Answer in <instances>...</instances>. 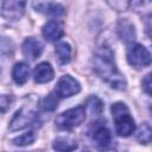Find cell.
<instances>
[{"label":"cell","instance_id":"obj_18","mask_svg":"<svg viewBox=\"0 0 152 152\" xmlns=\"http://www.w3.org/2000/svg\"><path fill=\"white\" fill-rule=\"evenodd\" d=\"M58 106V95H55L53 93H50L48 96H45L42 102H40V107L44 110H55Z\"/></svg>","mask_w":152,"mask_h":152},{"label":"cell","instance_id":"obj_14","mask_svg":"<svg viewBox=\"0 0 152 152\" xmlns=\"http://www.w3.org/2000/svg\"><path fill=\"white\" fill-rule=\"evenodd\" d=\"M77 141L71 138H57L53 140L52 147L57 152H72L77 148Z\"/></svg>","mask_w":152,"mask_h":152},{"label":"cell","instance_id":"obj_16","mask_svg":"<svg viewBox=\"0 0 152 152\" xmlns=\"http://www.w3.org/2000/svg\"><path fill=\"white\" fill-rule=\"evenodd\" d=\"M119 32H120L121 39L125 42H131L135 37L134 27L128 21H121V24L119 25Z\"/></svg>","mask_w":152,"mask_h":152},{"label":"cell","instance_id":"obj_3","mask_svg":"<svg viewBox=\"0 0 152 152\" xmlns=\"http://www.w3.org/2000/svg\"><path fill=\"white\" fill-rule=\"evenodd\" d=\"M86 119V108L83 106H77L63 112L56 118V126L62 129H71L80 126Z\"/></svg>","mask_w":152,"mask_h":152},{"label":"cell","instance_id":"obj_20","mask_svg":"<svg viewBox=\"0 0 152 152\" xmlns=\"http://www.w3.org/2000/svg\"><path fill=\"white\" fill-rule=\"evenodd\" d=\"M87 106L88 108L90 109L91 114H95V115H99L102 113V109H103V106H102V102L99 97L96 96H91L88 99V102H87Z\"/></svg>","mask_w":152,"mask_h":152},{"label":"cell","instance_id":"obj_9","mask_svg":"<svg viewBox=\"0 0 152 152\" xmlns=\"http://www.w3.org/2000/svg\"><path fill=\"white\" fill-rule=\"evenodd\" d=\"M43 49H44V45L40 40L33 38V37H30V38H26L21 45V50H23V53L26 58H28L30 61H34L37 59L42 52H43Z\"/></svg>","mask_w":152,"mask_h":152},{"label":"cell","instance_id":"obj_10","mask_svg":"<svg viewBox=\"0 0 152 152\" xmlns=\"http://www.w3.org/2000/svg\"><path fill=\"white\" fill-rule=\"evenodd\" d=\"M43 36L49 42L58 40L63 36V25L57 19L49 20L43 26Z\"/></svg>","mask_w":152,"mask_h":152},{"label":"cell","instance_id":"obj_22","mask_svg":"<svg viewBox=\"0 0 152 152\" xmlns=\"http://www.w3.org/2000/svg\"><path fill=\"white\" fill-rule=\"evenodd\" d=\"M10 97L8 96H6V95H2L1 96V112L4 113L5 110H6V107H8L10 106Z\"/></svg>","mask_w":152,"mask_h":152},{"label":"cell","instance_id":"obj_2","mask_svg":"<svg viewBox=\"0 0 152 152\" xmlns=\"http://www.w3.org/2000/svg\"><path fill=\"white\" fill-rule=\"evenodd\" d=\"M110 109L115 121V131L118 135L129 137L135 129V122L129 114L128 107L124 102H115L112 104Z\"/></svg>","mask_w":152,"mask_h":152},{"label":"cell","instance_id":"obj_12","mask_svg":"<svg viewBox=\"0 0 152 152\" xmlns=\"http://www.w3.org/2000/svg\"><path fill=\"white\" fill-rule=\"evenodd\" d=\"M28 76H30V66L25 62H19L13 66L12 78L14 80V82L17 84H19V86L24 84L28 80Z\"/></svg>","mask_w":152,"mask_h":152},{"label":"cell","instance_id":"obj_1","mask_svg":"<svg viewBox=\"0 0 152 152\" xmlns=\"http://www.w3.org/2000/svg\"><path fill=\"white\" fill-rule=\"evenodd\" d=\"M93 66L95 72L112 88L119 90L126 88V80L118 70L113 51L109 46L103 45L96 50L95 56L93 58Z\"/></svg>","mask_w":152,"mask_h":152},{"label":"cell","instance_id":"obj_15","mask_svg":"<svg viewBox=\"0 0 152 152\" xmlns=\"http://www.w3.org/2000/svg\"><path fill=\"white\" fill-rule=\"evenodd\" d=\"M135 138L140 144H148L152 141V127L148 124H141L135 133Z\"/></svg>","mask_w":152,"mask_h":152},{"label":"cell","instance_id":"obj_4","mask_svg":"<svg viewBox=\"0 0 152 152\" xmlns=\"http://www.w3.org/2000/svg\"><path fill=\"white\" fill-rule=\"evenodd\" d=\"M127 61L133 66H145L152 63V55L141 44H132L127 51Z\"/></svg>","mask_w":152,"mask_h":152},{"label":"cell","instance_id":"obj_25","mask_svg":"<svg viewBox=\"0 0 152 152\" xmlns=\"http://www.w3.org/2000/svg\"><path fill=\"white\" fill-rule=\"evenodd\" d=\"M151 112H152V108H151Z\"/></svg>","mask_w":152,"mask_h":152},{"label":"cell","instance_id":"obj_19","mask_svg":"<svg viewBox=\"0 0 152 152\" xmlns=\"http://www.w3.org/2000/svg\"><path fill=\"white\" fill-rule=\"evenodd\" d=\"M36 140V134L33 131H28L19 137H17L14 140H13V144L17 145V146H26V145H30L32 144L33 141Z\"/></svg>","mask_w":152,"mask_h":152},{"label":"cell","instance_id":"obj_13","mask_svg":"<svg viewBox=\"0 0 152 152\" xmlns=\"http://www.w3.org/2000/svg\"><path fill=\"white\" fill-rule=\"evenodd\" d=\"M33 7L38 12H43L50 15H62L64 13V7L56 2H33Z\"/></svg>","mask_w":152,"mask_h":152},{"label":"cell","instance_id":"obj_11","mask_svg":"<svg viewBox=\"0 0 152 152\" xmlns=\"http://www.w3.org/2000/svg\"><path fill=\"white\" fill-rule=\"evenodd\" d=\"M53 76H55L53 69H52L51 64L48 62L39 63L33 70V78H34V82H37V83L50 82L53 78Z\"/></svg>","mask_w":152,"mask_h":152},{"label":"cell","instance_id":"obj_7","mask_svg":"<svg viewBox=\"0 0 152 152\" xmlns=\"http://www.w3.org/2000/svg\"><path fill=\"white\" fill-rule=\"evenodd\" d=\"M36 119V113L32 109H28L26 107H23L21 109L17 110V113L14 114L13 119L10 122V131H18L21 129L26 126H28L30 124H32Z\"/></svg>","mask_w":152,"mask_h":152},{"label":"cell","instance_id":"obj_8","mask_svg":"<svg viewBox=\"0 0 152 152\" xmlns=\"http://www.w3.org/2000/svg\"><path fill=\"white\" fill-rule=\"evenodd\" d=\"M91 138L97 150L106 151L112 144V134L104 125H97L91 133Z\"/></svg>","mask_w":152,"mask_h":152},{"label":"cell","instance_id":"obj_23","mask_svg":"<svg viewBox=\"0 0 152 152\" xmlns=\"http://www.w3.org/2000/svg\"><path fill=\"white\" fill-rule=\"evenodd\" d=\"M146 31H147V34L151 37L152 39V15L148 17L147 19V23H146Z\"/></svg>","mask_w":152,"mask_h":152},{"label":"cell","instance_id":"obj_21","mask_svg":"<svg viewBox=\"0 0 152 152\" xmlns=\"http://www.w3.org/2000/svg\"><path fill=\"white\" fill-rule=\"evenodd\" d=\"M142 90L147 95L152 96V72L147 74L144 77V80H142Z\"/></svg>","mask_w":152,"mask_h":152},{"label":"cell","instance_id":"obj_5","mask_svg":"<svg viewBox=\"0 0 152 152\" xmlns=\"http://www.w3.org/2000/svg\"><path fill=\"white\" fill-rule=\"evenodd\" d=\"M80 90H81V86L78 81L70 75L62 76L58 80L56 88H55V91L58 95V97H70L80 93Z\"/></svg>","mask_w":152,"mask_h":152},{"label":"cell","instance_id":"obj_24","mask_svg":"<svg viewBox=\"0 0 152 152\" xmlns=\"http://www.w3.org/2000/svg\"><path fill=\"white\" fill-rule=\"evenodd\" d=\"M83 152H89V151H83Z\"/></svg>","mask_w":152,"mask_h":152},{"label":"cell","instance_id":"obj_6","mask_svg":"<svg viewBox=\"0 0 152 152\" xmlns=\"http://www.w3.org/2000/svg\"><path fill=\"white\" fill-rule=\"evenodd\" d=\"M25 1H2L1 15L8 21H17L21 18L25 10Z\"/></svg>","mask_w":152,"mask_h":152},{"label":"cell","instance_id":"obj_17","mask_svg":"<svg viewBox=\"0 0 152 152\" xmlns=\"http://www.w3.org/2000/svg\"><path fill=\"white\" fill-rule=\"evenodd\" d=\"M56 53L62 63H68L71 58V48L65 42L58 43L56 45Z\"/></svg>","mask_w":152,"mask_h":152}]
</instances>
